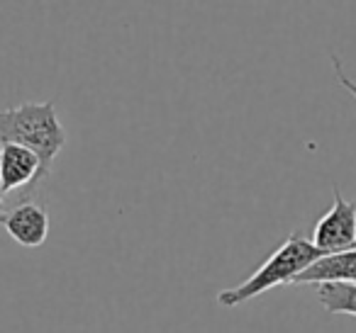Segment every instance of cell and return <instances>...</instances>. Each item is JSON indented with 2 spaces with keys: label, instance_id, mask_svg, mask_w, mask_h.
<instances>
[{
  "label": "cell",
  "instance_id": "obj_7",
  "mask_svg": "<svg viewBox=\"0 0 356 333\" xmlns=\"http://www.w3.org/2000/svg\"><path fill=\"white\" fill-rule=\"evenodd\" d=\"M317 297L327 314L356 316V282H327L317 284Z\"/></svg>",
  "mask_w": 356,
  "mask_h": 333
},
{
  "label": "cell",
  "instance_id": "obj_8",
  "mask_svg": "<svg viewBox=\"0 0 356 333\" xmlns=\"http://www.w3.org/2000/svg\"><path fill=\"white\" fill-rule=\"evenodd\" d=\"M332 64H334V74H337V80H339L341 85H344L346 90H349L351 95H354V100H356V83L354 80L346 76V71H344V66H341V61L337 59V56H332Z\"/></svg>",
  "mask_w": 356,
  "mask_h": 333
},
{
  "label": "cell",
  "instance_id": "obj_4",
  "mask_svg": "<svg viewBox=\"0 0 356 333\" xmlns=\"http://www.w3.org/2000/svg\"><path fill=\"white\" fill-rule=\"evenodd\" d=\"M0 224L6 226L13 241L25 248H37L47 241L49 234V212L40 202H20L10 212L0 214Z\"/></svg>",
  "mask_w": 356,
  "mask_h": 333
},
{
  "label": "cell",
  "instance_id": "obj_9",
  "mask_svg": "<svg viewBox=\"0 0 356 333\" xmlns=\"http://www.w3.org/2000/svg\"><path fill=\"white\" fill-rule=\"evenodd\" d=\"M3 195H6V192H3V185H0V200H3Z\"/></svg>",
  "mask_w": 356,
  "mask_h": 333
},
{
  "label": "cell",
  "instance_id": "obj_5",
  "mask_svg": "<svg viewBox=\"0 0 356 333\" xmlns=\"http://www.w3.org/2000/svg\"><path fill=\"white\" fill-rule=\"evenodd\" d=\"M42 161L35 151L10 142H0V185L3 192L20 190L42 180Z\"/></svg>",
  "mask_w": 356,
  "mask_h": 333
},
{
  "label": "cell",
  "instance_id": "obj_1",
  "mask_svg": "<svg viewBox=\"0 0 356 333\" xmlns=\"http://www.w3.org/2000/svg\"><path fill=\"white\" fill-rule=\"evenodd\" d=\"M0 142H10L35 151L42 161V176H49L54 158L66 146V132L54 103H22L0 110Z\"/></svg>",
  "mask_w": 356,
  "mask_h": 333
},
{
  "label": "cell",
  "instance_id": "obj_6",
  "mask_svg": "<svg viewBox=\"0 0 356 333\" xmlns=\"http://www.w3.org/2000/svg\"><path fill=\"white\" fill-rule=\"evenodd\" d=\"M327 282H356V248L322 255L320 260L302 270L293 284H327Z\"/></svg>",
  "mask_w": 356,
  "mask_h": 333
},
{
  "label": "cell",
  "instance_id": "obj_3",
  "mask_svg": "<svg viewBox=\"0 0 356 333\" xmlns=\"http://www.w3.org/2000/svg\"><path fill=\"white\" fill-rule=\"evenodd\" d=\"M312 244L325 255L356 248V202L344 200L339 187H334L332 207L315 224Z\"/></svg>",
  "mask_w": 356,
  "mask_h": 333
},
{
  "label": "cell",
  "instance_id": "obj_2",
  "mask_svg": "<svg viewBox=\"0 0 356 333\" xmlns=\"http://www.w3.org/2000/svg\"><path fill=\"white\" fill-rule=\"evenodd\" d=\"M322 255L325 253H322L310 239H305L300 231H293V234L273 250V255H268L266 263H264L257 273L249 275L237 287H229V289H225V292H220L218 302L227 309H234V307H239V304L249 302V299L259 297V294L268 292V289L278 287V284H293V280H296L302 270L310 268L315 260H320Z\"/></svg>",
  "mask_w": 356,
  "mask_h": 333
}]
</instances>
